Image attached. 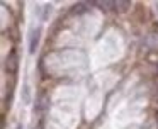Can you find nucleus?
<instances>
[{"mask_svg": "<svg viewBox=\"0 0 158 129\" xmlns=\"http://www.w3.org/2000/svg\"><path fill=\"white\" fill-rule=\"evenodd\" d=\"M5 68H7L9 73H15L19 68V54L15 49H10L7 54V58H5Z\"/></svg>", "mask_w": 158, "mask_h": 129, "instance_id": "f257e3e1", "label": "nucleus"}, {"mask_svg": "<svg viewBox=\"0 0 158 129\" xmlns=\"http://www.w3.org/2000/svg\"><path fill=\"white\" fill-rule=\"evenodd\" d=\"M39 39H41V27H34L29 31V53L34 54L39 46Z\"/></svg>", "mask_w": 158, "mask_h": 129, "instance_id": "f03ea898", "label": "nucleus"}, {"mask_svg": "<svg viewBox=\"0 0 158 129\" xmlns=\"http://www.w3.org/2000/svg\"><path fill=\"white\" fill-rule=\"evenodd\" d=\"M100 10L104 12H114L116 10V2H110V0H104V2H97L95 3Z\"/></svg>", "mask_w": 158, "mask_h": 129, "instance_id": "7ed1b4c3", "label": "nucleus"}, {"mask_svg": "<svg viewBox=\"0 0 158 129\" xmlns=\"http://www.w3.org/2000/svg\"><path fill=\"white\" fill-rule=\"evenodd\" d=\"M87 12V3H77V5L72 7V10H70V14L72 15H82V14Z\"/></svg>", "mask_w": 158, "mask_h": 129, "instance_id": "20e7f679", "label": "nucleus"}, {"mask_svg": "<svg viewBox=\"0 0 158 129\" xmlns=\"http://www.w3.org/2000/svg\"><path fill=\"white\" fill-rule=\"evenodd\" d=\"M38 110H44L46 107H48V100H46V97L44 95H39V98H38Z\"/></svg>", "mask_w": 158, "mask_h": 129, "instance_id": "39448f33", "label": "nucleus"}, {"mask_svg": "<svg viewBox=\"0 0 158 129\" xmlns=\"http://www.w3.org/2000/svg\"><path fill=\"white\" fill-rule=\"evenodd\" d=\"M127 7H129V2H123V0H117L116 2V10L117 12H126Z\"/></svg>", "mask_w": 158, "mask_h": 129, "instance_id": "423d86ee", "label": "nucleus"}, {"mask_svg": "<svg viewBox=\"0 0 158 129\" xmlns=\"http://www.w3.org/2000/svg\"><path fill=\"white\" fill-rule=\"evenodd\" d=\"M155 121H156V129H158V110H156V114H155Z\"/></svg>", "mask_w": 158, "mask_h": 129, "instance_id": "0eeeda50", "label": "nucleus"}]
</instances>
